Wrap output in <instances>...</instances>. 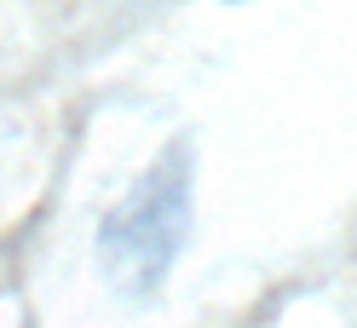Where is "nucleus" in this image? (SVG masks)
<instances>
[{
  "mask_svg": "<svg viewBox=\"0 0 357 328\" xmlns=\"http://www.w3.org/2000/svg\"><path fill=\"white\" fill-rule=\"evenodd\" d=\"M190 202H196V150L190 139H173L98 225V265L116 294L144 299L167 282L190 236Z\"/></svg>",
  "mask_w": 357,
  "mask_h": 328,
  "instance_id": "obj_1",
  "label": "nucleus"
}]
</instances>
